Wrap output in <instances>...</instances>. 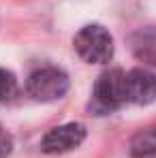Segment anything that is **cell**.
<instances>
[{
    "label": "cell",
    "instance_id": "obj_3",
    "mask_svg": "<svg viewBox=\"0 0 156 158\" xmlns=\"http://www.w3.org/2000/svg\"><path fill=\"white\" fill-rule=\"evenodd\" d=\"M26 88H28V94L34 101L52 103V101H58L66 94L69 77H66L64 71H60L56 66H43L28 77Z\"/></svg>",
    "mask_w": 156,
    "mask_h": 158
},
{
    "label": "cell",
    "instance_id": "obj_8",
    "mask_svg": "<svg viewBox=\"0 0 156 158\" xmlns=\"http://www.w3.org/2000/svg\"><path fill=\"white\" fill-rule=\"evenodd\" d=\"M13 90H15V77H13V73L0 69V103L4 98H9L13 94Z\"/></svg>",
    "mask_w": 156,
    "mask_h": 158
},
{
    "label": "cell",
    "instance_id": "obj_9",
    "mask_svg": "<svg viewBox=\"0 0 156 158\" xmlns=\"http://www.w3.org/2000/svg\"><path fill=\"white\" fill-rule=\"evenodd\" d=\"M11 150H13V139H11V135L4 131V126L0 124V158L2 156H9L11 154Z\"/></svg>",
    "mask_w": 156,
    "mask_h": 158
},
{
    "label": "cell",
    "instance_id": "obj_4",
    "mask_svg": "<svg viewBox=\"0 0 156 158\" xmlns=\"http://www.w3.org/2000/svg\"><path fill=\"white\" fill-rule=\"evenodd\" d=\"M83 139H86L83 124H77V122L62 124V126H56L49 132H45V137L41 139V150L45 154H64L81 145Z\"/></svg>",
    "mask_w": 156,
    "mask_h": 158
},
{
    "label": "cell",
    "instance_id": "obj_7",
    "mask_svg": "<svg viewBox=\"0 0 156 158\" xmlns=\"http://www.w3.org/2000/svg\"><path fill=\"white\" fill-rule=\"evenodd\" d=\"M133 158H156V128H145L137 132L130 141Z\"/></svg>",
    "mask_w": 156,
    "mask_h": 158
},
{
    "label": "cell",
    "instance_id": "obj_5",
    "mask_svg": "<svg viewBox=\"0 0 156 158\" xmlns=\"http://www.w3.org/2000/svg\"><path fill=\"white\" fill-rule=\"evenodd\" d=\"M126 101L135 105H150L156 101V75L145 69L126 73Z\"/></svg>",
    "mask_w": 156,
    "mask_h": 158
},
{
    "label": "cell",
    "instance_id": "obj_1",
    "mask_svg": "<svg viewBox=\"0 0 156 158\" xmlns=\"http://www.w3.org/2000/svg\"><path fill=\"white\" fill-rule=\"evenodd\" d=\"M73 45H75V52L79 53V58L90 64H105L113 56V39L99 24L83 26L75 34Z\"/></svg>",
    "mask_w": 156,
    "mask_h": 158
},
{
    "label": "cell",
    "instance_id": "obj_6",
    "mask_svg": "<svg viewBox=\"0 0 156 158\" xmlns=\"http://www.w3.org/2000/svg\"><path fill=\"white\" fill-rule=\"evenodd\" d=\"M130 49L139 62L156 66V28H141L130 36Z\"/></svg>",
    "mask_w": 156,
    "mask_h": 158
},
{
    "label": "cell",
    "instance_id": "obj_2",
    "mask_svg": "<svg viewBox=\"0 0 156 158\" xmlns=\"http://www.w3.org/2000/svg\"><path fill=\"white\" fill-rule=\"evenodd\" d=\"M126 103V75L120 69L103 73L94 83L92 109L96 113H109Z\"/></svg>",
    "mask_w": 156,
    "mask_h": 158
}]
</instances>
